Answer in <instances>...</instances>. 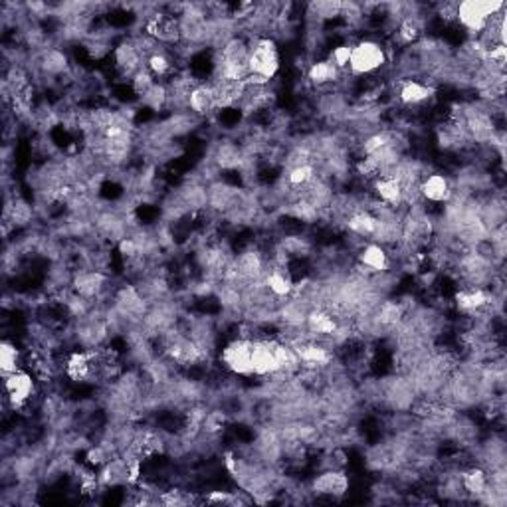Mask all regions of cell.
<instances>
[{
  "mask_svg": "<svg viewBox=\"0 0 507 507\" xmlns=\"http://www.w3.org/2000/svg\"><path fill=\"white\" fill-rule=\"evenodd\" d=\"M219 359L226 373L242 379H252V341L244 337H234L219 351Z\"/></svg>",
  "mask_w": 507,
  "mask_h": 507,
  "instance_id": "6",
  "label": "cell"
},
{
  "mask_svg": "<svg viewBox=\"0 0 507 507\" xmlns=\"http://www.w3.org/2000/svg\"><path fill=\"white\" fill-rule=\"evenodd\" d=\"M395 60L393 50L375 38H361L353 44L347 75L351 78H373L391 66Z\"/></svg>",
  "mask_w": 507,
  "mask_h": 507,
  "instance_id": "1",
  "label": "cell"
},
{
  "mask_svg": "<svg viewBox=\"0 0 507 507\" xmlns=\"http://www.w3.org/2000/svg\"><path fill=\"white\" fill-rule=\"evenodd\" d=\"M351 50H353V44H349V42H339L337 46H333L329 52H327V56L336 66L343 72V73H347V68H349V60H351Z\"/></svg>",
  "mask_w": 507,
  "mask_h": 507,
  "instance_id": "14",
  "label": "cell"
},
{
  "mask_svg": "<svg viewBox=\"0 0 507 507\" xmlns=\"http://www.w3.org/2000/svg\"><path fill=\"white\" fill-rule=\"evenodd\" d=\"M189 112L200 122L220 113L217 92H214L210 80H200L192 85L189 93Z\"/></svg>",
  "mask_w": 507,
  "mask_h": 507,
  "instance_id": "10",
  "label": "cell"
},
{
  "mask_svg": "<svg viewBox=\"0 0 507 507\" xmlns=\"http://www.w3.org/2000/svg\"><path fill=\"white\" fill-rule=\"evenodd\" d=\"M505 8L502 0H463L456 6V24L466 32L468 38H478L492 16L503 13Z\"/></svg>",
  "mask_w": 507,
  "mask_h": 507,
  "instance_id": "2",
  "label": "cell"
},
{
  "mask_svg": "<svg viewBox=\"0 0 507 507\" xmlns=\"http://www.w3.org/2000/svg\"><path fill=\"white\" fill-rule=\"evenodd\" d=\"M355 262H357L359 276L363 278H371L375 274H383L388 272L393 268V260L391 254H388V248L379 244V242H365L359 252L355 254Z\"/></svg>",
  "mask_w": 507,
  "mask_h": 507,
  "instance_id": "8",
  "label": "cell"
},
{
  "mask_svg": "<svg viewBox=\"0 0 507 507\" xmlns=\"http://www.w3.org/2000/svg\"><path fill=\"white\" fill-rule=\"evenodd\" d=\"M264 286H266V289H268L269 294H272L276 299L284 301V299H288V297L294 296L296 279H294V276L289 274L288 266L272 264V266H268V269H266Z\"/></svg>",
  "mask_w": 507,
  "mask_h": 507,
  "instance_id": "12",
  "label": "cell"
},
{
  "mask_svg": "<svg viewBox=\"0 0 507 507\" xmlns=\"http://www.w3.org/2000/svg\"><path fill=\"white\" fill-rule=\"evenodd\" d=\"M343 75L345 73L329 58H316L309 63L304 78L311 90L323 92V90L339 88Z\"/></svg>",
  "mask_w": 507,
  "mask_h": 507,
  "instance_id": "11",
  "label": "cell"
},
{
  "mask_svg": "<svg viewBox=\"0 0 507 507\" xmlns=\"http://www.w3.org/2000/svg\"><path fill=\"white\" fill-rule=\"evenodd\" d=\"M38 396V379L34 373L20 369L5 376V405L15 413L24 411Z\"/></svg>",
  "mask_w": 507,
  "mask_h": 507,
  "instance_id": "5",
  "label": "cell"
},
{
  "mask_svg": "<svg viewBox=\"0 0 507 507\" xmlns=\"http://www.w3.org/2000/svg\"><path fill=\"white\" fill-rule=\"evenodd\" d=\"M395 100L401 103L405 110H424L433 107L438 95V88L433 83L416 78H395L393 83Z\"/></svg>",
  "mask_w": 507,
  "mask_h": 507,
  "instance_id": "4",
  "label": "cell"
},
{
  "mask_svg": "<svg viewBox=\"0 0 507 507\" xmlns=\"http://www.w3.org/2000/svg\"><path fill=\"white\" fill-rule=\"evenodd\" d=\"M282 70V54L274 36L252 38L250 46V75L274 82Z\"/></svg>",
  "mask_w": 507,
  "mask_h": 507,
  "instance_id": "3",
  "label": "cell"
},
{
  "mask_svg": "<svg viewBox=\"0 0 507 507\" xmlns=\"http://www.w3.org/2000/svg\"><path fill=\"white\" fill-rule=\"evenodd\" d=\"M307 492L316 498L341 500L349 492V476L345 470H321L307 483Z\"/></svg>",
  "mask_w": 507,
  "mask_h": 507,
  "instance_id": "9",
  "label": "cell"
},
{
  "mask_svg": "<svg viewBox=\"0 0 507 507\" xmlns=\"http://www.w3.org/2000/svg\"><path fill=\"white\" fill-rule=\"evenodd\" d=\"M24 359L26 357H24L23 349H20L15 341L5 339L3 343H0V369H3L5 376L23 369Z\"/></svg>",
  "mask_w": 507,
  "mask_h": 507,
  "instance_id": "13",
  "label": "cell"
},
{
  "mask_svg": "<svg viewBox=\"0 0 507 507\" xmlns=\"http://www.w3.org/2000/svg\"><path fill=\"white\" fill-rule=\"evenodd\" d=\"M420 199H423V204H433V207H446V204L452 200L456 192V185L454 179L446 172L440 171H430L424 175V179L420 180Z\"/></svg>",
  "mask_w": 507,
  "mask_h": 507,
  "instance_id": "7",
  "label": "cell"
}]
</instances>
